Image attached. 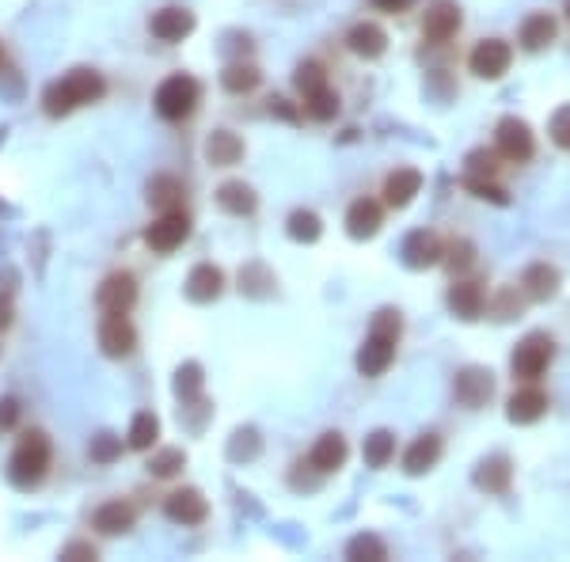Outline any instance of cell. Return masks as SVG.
Returning a JSON list of instances; mask_svg holds the SVG:
<instances>
[{
    "instance_id": "obj_18",
    "label": "cell",
    "mask_w": 570,
    "mask_h": 562,
    "mask_svg": "<svg viewBox=\"0 0 570 562\" xmlns=\"http://www.w3.org/2000/svg\"><path fill=\"white\" fill-rule=\"evenodd\" d=\"M346 456H350V449H346V437L342 433H323L320 441L312 445V452H308V464L320 471V475H331V471H339L342 464H346Z\"/></svg>"
},
{
    "instance_id": "obj_33",
    "label": "cell",
    "mask_w": 570,
    "mask_h": 562,
    "mask_svg": "<svg viewBox=\"0 0 570 562\" xmlns=\"http://www.w3.org/2000/svg\"><path fill=\"white\" fill-rule=\"evenodd\" d=\"M285 232H289V240H297V244H316L323 236V225L312 209H293L289 221H285Z\"/></svg>"
},
{
    "instance_id": "obj_25",
    "label": "cell",
    "mask_w": 570,
    "mask_h": 562,
    "mask_svg": "<svg viewBox=\"0 0 570 562\" xmlns=\"http://www.w3.org/2000/svg\"><path fill=\"white\" fill-rule=\"evenodd\" d=\"M133 521H137V513H133L130 502H122V498H114V502H107V506L95 509L92 525L103 532V536H118V532H130Z\"/></svg>"
},
{
    "instance_id": "obj_50",
    "label": "cell",
    "mask_w": 570,
    "mask_h": 562,
    "mask_svg": "<svg viewBox=\"0 0 570 562\" xmlns=\"http://www.w3.org/2000/svg\"><path fill=\"white\" fill-rule=\"evenodd\" d=\"M563 12H567V23H570V0H567V4H563Z\"/></svg>"
},
{
    "instance_id": "obj_16",
    "label": "cell",
    "mask_w": 570,
    "mask_h": 562,
    "mask_svg": "<svg viewBox=\"0 0 570 562\" xmlns=\"http://www.w3.org/2000/svg\"><path fill=\"white\" fill-rule=\"evenodd\" d=\"M544 414H548V395L540 392L536 384L513 392L510 403H506V418H510L513 426H532V422H540Z\"/></svg>"
},
{
    "instance_id": "obj_21",
    "label": "cell",
    "mask_w": 570,
    "mask_h": 562,
    "mask_svg": "<svg viewBox=\"0 0 570 562\" xmlns=\"http://www.w3.org/2000/svg\"><path fill=\"white\" fill-rule=\"evenodd\" d=\"M555 38H559V23H555V16H548V12H532V16L521 23V50H529V54L548 50Z\"/></svg>"
},
{
    "instance_id": "obj_26",
    "label": "cell",
    "mask_w": 570,
    "mask_h": 562,
    "mask_svg": "<svg viewBox=\"0 0 570 562\" xmlns=\"http://www.w3.org/2000/svg\"><path fill=\"white\" fill-rule=\"evenodd\" d=\"M206 160L213 168H232V164L244 160V141H240L232 130H217L206 141Z\"/></svg>"
},
{
    "instance_id": "obj_14",
    "label": "cell",
    "mask_w": 570,
    "mask_h": 562,
    "mask_svg": "<svg viewBox=\"0 0 570 562\" xmlns=\"http://www.w3.org/2000/svg\"><path fill=\"white\" fill-rule=\"evenodd\" d=\"M133 300H137V281L133 274H111V278H103L99 285V293H95V304L103 308V312H130Z\"/></svg>"
},
{
    "instance_id": "obj_39",
    "label": "cell",
    "mask_w": 570,
    "mask_h": 562,
    "mask_svg": "<svg viewBox=\"0 0 570 562\" xmlns=\"http://www.w3.org/2000/svg\"><path fill=\"white\" fill-rule=\"evenodd\" d=\"M464 187L472 190V198H479V202H494V206H506L510 198H506V190L498 187L494 179H475V175H468L464 179Z\"/></svg>"
},
{
    "instance_id": "obj_15",
    "label": "cell",
    "mask_w": 570,
    "mask_h": 562,
    "mask_svg": "<svg viewBox=\"0 0 570 562\" xmlns=\"http://www.w3.org/2000/svg\"><path fill=\"white\" fill-rule=\"evenodd\" d=\"M346 46H350V54L361 57V61H377V57L388 50V35H384L380 23L361 19V23H354V27L346 31Z\"/></svg>"
},
{
    "instance_id": "obj_22",
    "label": "cell",
    "mask_w": 570,
    "mask_h": 562,
    "mask_svg": "<svg viewBox=\"0 0 570 562\" xmlns=\"http://www.w3.org/2000/svg\"><path fill=\"white\" fill-rule=\"evenodd\" d=\"M221 289H225V274L217 270L213 263H202L190 270L187 278V297L194 300V304H209V300L221 297Z\"/></svg>"
},
{
    "instance_id": "obj_13",
    "label": "cell",
    "mask_w": 570,
    "mask_h": 562,
    "mask_svg": "<svg viewBox=\"0 0 570 562\" xmlns=\"http://www.w3.org/2000/svg\"><path fill=\"white\" fill-rule=\"evenodd\" d=\"M445 300H449V312H453V316L472 323V319H479L483 308H487V289L472 278H456L453 285H449V297Z\"/></svg>"
},
{
    "instance_id": "obj_6",
    "label": "cell",
    "mask_w": 570,
    "mask_h": 562,
    "mask_svg": "<svg viewBox=\"0 0 570 562\" xmlns=\"http://www.w3.org/2000/svg\"><path fill=\"white\" fill-rule=\"evenodd\" d=\"M494 149L502 160H510V164H529L532 156H536V137H532L529 122H521V118H502L498 126H494Z\"/></svg>"
},
{
    "instance_id": "obj_48",
    "label": "cell",
    "mask_w": 570,
    "mask_h": 562,
    "mask_svg": "<svg viewBox=\"0 0 570 562\" xmlns=\"http://www.w3.org/2000/svg\"><path fill=\"white\" fill-rule=\"evenodd\" d=\"M373 4H377L380 12H392V16H396V12H407V8H411V0H373Z\"/></svg>"
},
{
    "instance_id": "obj_34",
    "label": "cell",
    "mask_w": 570,
    "mask_h": 562,
    "mask_svg": "<svg viewBox=\"0 0 570 562\" xmlns=\"http://www.w3.org/2000/svg\"><path fill=\"white\" fill-rule=\"evenodd\" d=\"M396 456V433L392 430H373L365 437V464L369 468H388Z\"/></svg>"
},
{
    "instance_id": "obj_44",
    "label": "cell",
    "mask_w": 570,
    "mask_h": 562,
    "mask_svg": "<svg viewBox=\"0 0 570 562\" xmlns=\"http://www.w3.org/2000/svg\"><path fill=\"white\" fill-rule=\"evenodd\" d=\"M16 422H19V399L4 395V399H0V433L16 430Z\"/></svg>"
},
{
    "instance_id": "obj_8",
    "label": "cell",
    "mask_w": 570,
    "mask_h": 562,
    "mask_svg": "<svg viewBox=\"0 0 570 562\" xmlns=\"http://www.w3.org/2000/svg\"><path fill=\"white\" fill-rule=\"evenodd\" d=\"M190 236V217L183 209H171V213H160L149 228H145V244L156 251V255H171L175 247H183Z\"/></svg>"
},
{
    "instance_id": "obj_2",
    "label": "cell",
    "mask_w": 570,
    "mask_h": 562,
    "mask_svg": "<svg viewBox=\"0 0 570 562\" xmlns=\"http://www.w3.org/2000/svg\"><path fill=\"white\" fill-rule=\"evenodd\" d=\"M103 76L92 73V69H73L65 80H54L46 95H42V107L50 118H61V114H73L76 107H88L95 99H103Z\"/></svg>"
},
{
    "instance_id": "obj_49",
    "label": "cell",
    "mask_w": 570,
    "mask_h": 562,
    "mask_svg": "<svg viewBox=\"0 0 570 562\" xmlns=\"http://www.w3.org/2000/svg\"><path fill=\"white\" fill-rule=\"evenodd\" d=\"M4 327H12V300L8 297H0V331Z\"/></svg>"
},
{
    "instance_id": "obj_32",
    "label": "cell",
    "mask_w": 570,
    "mask_h": 562,
    "mask_svg": "<svg viewBox=\"0 0 570 562\" xmlns=\"http://www.w3.org/2000/svg\"><path fill=\"white\" fill-rule=\"evenodd\" d=\"M259 80H263V73H259L251 61H236V65H228L225 73H221V88L232 95H244V92H255Z\"/></svg>"
},
{
    "instance_id": "obj_7",
    "label": "cell",
    "mask_w": 570,
    "mask_h": 562,
    "mask_svg": "<svg viewBox=\"0 0 570 562\" xmlns=\"http://www.w3.org/2000/svg\"><path fill=\"white\" fill-rule=\"evenodd\" d=\"M513 65V46L506 38H483L475 42L472 54H468V69H472L479 80H502L510 73Z\"/></svg>"
},
{
    "instance_id": "obj_37",
    "label": "cell",
    "mask_w": 570,
    "mask_h": 562,
    "mask_svg": "<svg viewBox=\"0 0 570 562\" xmlns=\"http://www.w3.org/2000/svg\"><path fill=\"white\" fill-rule=\"evenodd\" d=\"M293 84H297V92L301 95H312L316 88L327 84V69H323L320 61H301L297 73H293Z\"/></svg>"
},
{
    "instance_id": "obj_11",
    "label": "cell",
    "mask_w": 570,
    "mask_h": 562,
    "mask_svg": "<svg viewBox=\"0 0 570 562\" xmlns=\"http://www.w3.org/2000/svg\"><path fill=\"white\" fill-rule=\"evenodd\" d=\"M99 346H103V354L107 357H126L133 354V346H137V331H133V323L122 312H107L103 323H99Z\"/></svg>"
},
{
    "instance_id": "obj_43",
    "label": "cell",
    "mask_w": 570,
    "mask_h": 562,
    "mask_svg": "<svg viewBox=\"0 0 570 562\" xmlns=\"http://www.w3.org/2000/svg\"><path fill=\"white\" fill-rule=\"evenodd\" d=\"M118 452H122V445H118V437H111V433H99L92 441V460H99V464H111Z\"/></svg>"
},
{
    "instance_id": "obj_17",
    "label": "cell",
    "mask_w": 570,
    "mask_h": 562,
    "mask_svg": "<svg viewBox=\"0 0 570 562\" xmlns=\"http://www.w3.org/2000/svg\"><path fill=\"white\" fill-rule=\"evenodd\" d=\"M384 225V213L373 198H358V202H350L346 209V232L354 236V240H373Z\"/></svg>"
},
{
    "instance_id": "obj_27",
    "label": "cell",
    "mask_w": 570,
    "mask_h": 562,
    "mask_svg": "<svg viewBox=\"0 0 570 562\" xmlns=\"http://www.w3.org/2000/svg\"><path fill=\"white\" fill-rule=\"evenodd\" d=\"M510 483H513V468L506 456H491V460H483L475 468V487L487 490V494H506Z\"/></svg>"
},
{
    "instance_id": "obj_19",
    "label": "cell",
    "mask_w": 570,
    "mask_h": 562,
    "mask_svg": "<svg viewBox=\"0 0 570 562\" xmlns=\"http://www.w3.org/2000/svg\"><path fill=\"white\" fill-rule=\"evenodd\" d=\"M149 31L160 38V42H183V38L194 31V16H190L187 8H175V4H171V8H160V12L149 19Z\"/></svg>"
},
{
    "instance_id": "obj_31",
    "label": "cell",
    "mask_w": 570,
    "mask_h": 562,
    "mask_svg": "<svg viewBox=\"0 0 570 562\" xmlns=\"http://www.w3.org/2000/svg\"><path fill=\"white\" fill-rule=\"evenodd\" d=\"M301 114H308L312 122H331L339 114V92L331 84H323L312 95H301Z\"/></svg>"
},
{
    "instance_id": "obj_3",
    "label": "cell",
    "mask_w": 570,
    "mask_h": 562,
    "mask_svg": "<svg viewBox=\"0 0 570 562\" xmlns=\"http://www.w3.org/2000/svg\"><path fill=\"white\" fill-rule=\"evenodd\" d=\"M50 460H54V449H50V437L42 430H27L19 437L16 452L8 460V479L16 483L19 490H31L46 479L50 471Z\"/></svg>"
},
{
    "instance_id": "obj_9",
    "label": "cell",
    "mask_w": 570,
    "mask_h": 562,
    "mask_svg": "<svg viewBox=\"0 0 570 562\" xmlns=\"http://www.w3.org/2000/svg\"><path fill=\"white\" fill-rule=\"evenodd\" d=\"M460 4L456 0H434L426 12H422V38L430 42V46H445V42H453L456 31H460Z\"/></svg>"
},
{
    "instance_id": "obj_36",
    "label": "cell",
    "mask_w": 570,
    "mask_h": 562,
    "mask_svg": "<svg viewBox=\"0 0 570 562\" xmlns=\"http://www.w3.org/2000/svg\"><path fill=\"white\" fill-rule=\"evenodd\" d=\"M464 168L475 179H494L502 171V156H498V149H472L464 156Z\"/></svg>"
},
{
    "instance_id": "obj_4",
    "label": "cell",
    "mask_w": 570,
    "mask_h": 562,
    "mask_svg": "<svg viewBox=\"0 0 570 562\" xmlns=\"http://www.w3.org/2000/svg\"><path fill=\"white\" fill-rule=\"evenodd\" d=\"M198 99H202V88H198V80L187 73L168 76V80L156 88V95H152L156 114H160L164 122H183V118H190L194 107H198Z\"/></svg>"
},
{
    "instance_id": "obj_1",
    "label": "cell",
    "mask_w": 570,
    "mask_h": 562,
    "mask_svg": "<svg viewBox=\"0 0 570 562\" xmlns=\"http://www.w3.org/2000/svg\"><path fill=\"white\" fill-rule=\"evenodd\" d=\"M399 331H403L399 312H392V308H380L377 316H373L369 335H365V342H361V350H358V373L361 376H384V373H388V365L396 361Z\"/></svg>"
},
{
    "instance_id": "obj_29",
    "label": "cell",
    "mask_w": 570,
    "mask_h": 562,
    "mask_svg": "<svg viewBox=\"0 0 570 562\" xmlns=\"http://www.w3.org/2000/svg\"><path fill=\"white\" fill-rule=\"evenodd\" d=\"M217 206L232 213V217H251L255 206H259V198H255V190L247 183H221L217 187Z\"/></svg>"
},
{
    "instance_id": "obj_24",
    "label": "cell",
    "mask_w": 570,
    "mask_h": 562,
    "mask_svg": "<svg viewBox=\"0 0 570 562\" xmlns=\"http://www.w3.org/2000/svg\"><path fill=\"white\" fill-rule=\"evenodd\" d=\"M521 293L529 300H551L559 293V270L548 263H532L525 274H521Z\"/></svg>"
},
{
    "instance_id": "obj_47",
    "label": "cell",
    "mask_w": 570,
    "mask_h": 562,
    "mask_svg": "<svg viewBox=\"0 0 570 562\" xmlns=\"http://www.w3.org/2000/svg\"><path fill=\"white\" fill-rule=\"evenodd\" d=\"M270 114H278V118H285V122H297V118H301V114L293 111L285 99H270Z\"/></svg>"
},
{
    "instance_id": "obj_30",
    "label": "cell",
    "mask_w": 570,
    "mask_h": 562,
    "mask_svg": "<svg viewBox=\"0 0 570 562\" xmlns=\"http://www.w3.org/2000/svg\"><path fill=\"white\" fill-rule=\"evenodd\" d=\"M183 183L175 179V175H156L149 183V202L152 209H160V213H171V209H183Z\"/></svg>"
},
{
    "instance_id": "obj_42",
    "label": "cell",
    "mask_w": 570,
    "mask_h": 562,
    "mask_svg": "<svg viewBox=\"0 0 570 562\" xmlns=\"http://www.w3.org/2000/svg\"><path fill=\"white\" fill-rule=\"evenodd\" d=\"M548 133H551V141H555L559 149H570V103L551 114Z\"/></svg>"
},
{
    "instance_id": "obj_41",
    "label": "cell",
    "mask_w": 570,
    "mask_h": 562,
    "mask_svg": "<svg viewBox=\"0 0 570 562\" xmlns=\"http://www.w3.org/2000/svg\"><path fill=\"white\" fill-rule=\"evenodd\" d=\"M183 464H187L183 449H164V452H156V456L149 460V471L156 475V479H168V475H175Z\"/></svg>"
},
{
    "instance_id": "obj_23",
    "label": "cell",
    "mask_w": 570,
    "mask_h": 562,
    "mask_svg": "<svg viewBox=\"0 0 570 562\" xmlns=\"http://www.w3.org/2000/svg\"><path fill=\"white\" fill-rule=\"evenodd\" d=\"M422 190V175L415 168H399L384 179V202L392 209H403L415 202V194Z\"/></svg>"
},
{
    "instance_id": "obj_12",
    "label": "cell",
    "mask_w": 570,
    "mask_h": 562,
    "mask_svg": "<svg viewBox=\"0 0 570 562\" xmlns=\"http://www.w3.org/2000/svg\"><path fill=\"white\" fill-rule=\"evenodd\" d=\"M164 513H168V521H175V525H202L209 517V502L202 498V490H171L168 502H164Z\"/></svg>"
},
{
    "instance_id": "obj_35",
    "label": "cell",
    "mask_w": 570,
    "mask_h": 562,
    "mask_svg": "<svg viewBox=\"0 0 570 562\" xmlns=\"http://www.w3.org/2000/svg\"><path fill=\"white\" fill-rule=\"evenodd\" d=\"M156 437H160V422H156V414L141 411L137 418H133V426H130V449L149 452L152 445H156Z\"/></svg>"
},
{
    "instance_id": "obj_51",
    "label": "cell",
    "mask_w": 570,
    "mask_h": 562,
    "mask_svg": "<svg viewBox=\"0 0 570 562\" xmlns=\"http://www.w3.org/2000/svg\"><path fill=\"white\" fill-rule=\"evenodd\" d=\"M0 61H4V50H0Z\"/></svg>"
},
{
    "instance_id": "obj_45",
    "label": "cell",
    "mask_w": 570,
    "mask_h": 562,
    "mask_svg": "<svg viewBox=\"0 0 570 562\" xmlns=\"http://www.w3.org/2000/svg\"><path fill=\"white\" fill-rule=\"evenodd\" d=\"M175 388H179V395H183V392H198V388H202L198 365H187V369H179V380H175Z\"/></svg>"
},
{
    "instance_id": "obj_28",
    "label": "cell",
    "mask_w": 570,
    "mask_h": 562,
    "mask_svg": "<svg viewBox=\"0 0 570 562\" xmlns=\"http://www.w3.org/2000/svg\"><path fill=\"white\" fill-rule=\"evenodd\" d=\"M441 460V437L437 433H422L415 445L407 449V456H403V471L407 475H422V471H430Z\"/></svg>"
},
{
    "instance_id": "obj_20",
    "label": "cell",
    "mask_w": 570,
    "mask_h": 562,
    "mask_svg": "<svg viewBox=\"0 0 570 562\" xmlns=\"http://www.w3.org/2000/svg\"><path fill=\"white\" fill-rule=\"evenodd\" d=\"M441 255H445V244L434 232H411L407 244H403V263L411 270H426V266L441 263Z\"/></svg>"
},
{
    "instance_id": "obj_10",
    "label": "cell",
    "mask_w": 570,
    "mask_h": 562,
    "mask_svg": "<svg viewBox=\"0 0 570 562\" xmlns=\"http://www.w3.org/2000/svg\"><path fill=\"white\" fill-rule=\"evenodd\" d=\"M453 392H456V403H460V407H468V411L487 407V399L494 395L491 369H479V365L460 369V373H456V380H453Z\"/></svg>"
},
{
    "instance_id": "obj_40",
    "label": "cell",
    "mask_w": 570,
    "mask_h": 562,
    "mask_svg": "<svg viewBox=\"0 0 570 562\" xmlns=\"http://www.w3.org/2000/svg\"><path fill=\"white\" fill-rule=\"evenodd\" d=\"M441 259L449 263V270H453V274H464V270L475 263V244H472V240H456V244L445 247V255H441Z\"/></svg>"
},
{
    "instance_id": "obj_38",
    "label": "cell",
    "mask_w": 570,
    "mask_h": 562,
    "mask_svg": "<svg viewBox=\"0 0 570 562\" xmlns=\"http://www.w3.org/2000/svg\"><path fill=\"white\" fill-rule=\"evenodd\" d=\"M346 559H373V562H380V559H388V547H384V540H377V536H354L350 544H346Z\"/></svg>"
},
{
    "instance_id": "obj_46",
    "label": "cell",
    "mask_w": 570,
    "mask_h": 562,
    "mask_svg": "<svg viewBox=\"0 0 570 562\" xmlns=\"http://www.w3.org/2000/svg\"><path fill=\"white\" fill-rule=\"evenodd\" d=\"M61 559H95V547H88V544H69L65 551H61Z\"/></svg>"
},
{
    "instance_id": "obj_5",
    "label": "cell",
    "mask_w": 570,
    "mask_h": 562,
    "mask_svg": "<svg viewBox=\"0 0 570 562\" xmlns=\"http://www.w3.org/2000/svg\"><path fill=\"white\" fill-rule=\"evenodd\" d=\"M551 357H555V338L544 335V331H532L517 342V350L510 357V369L517 380H525V384H536L540 376L548 373Z\"/></svg>"
}]
</instances>
